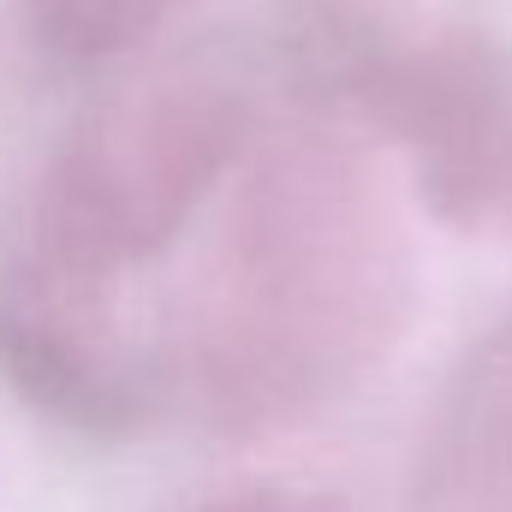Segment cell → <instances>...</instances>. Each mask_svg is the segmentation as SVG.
<instances>
[{
	"label": "cell",
	"mask_w": 512,
	"mask_h": 512,
	"mask_svg": "<svg viewBox=\"0 0 512 512\" xmlns=\"http://www.w3.org/2000/svg\"><path fill=\"white\" fill-rule=\"evenodd\" d=\"M185 512H328V507H316L304 495H286V489H239V495H215V501Z\"/></svg>",
	"instance_id": "5"
},
{
	"label": "cell",
	"mask_w": 512,
	"mask_h": 512,
	"mask_svg": "<svg viewBox=\"0 0 512 512\" xmlns=\"http://www.w3.org/2000/svg\"><path fill=\"white\" fill-rule=\"evenodd\" d=\"M411 251L382 173L334 131L262 126L155 310V429L221 441L328 411L405 322Z\"/></svg>",
	"instance_id": "1"
},
{
	"label": "cell",
	"mask_w": 512,
	"mask_h": 512,
	"mask_svg": "<svg viewBox=\"0 0 512 512\" xmlns=\"http://www.w3.org/2000/svg\"><path fill=\"white\" fill-rule=\"evenodd\" d=\"M328 36L346 96L417 161L429 197L465 227L512 233V60L477 30L429 12H352Z\"/></svg>",
	"instance_id": "3"
},
{
	"label": "cell",
	"mask_w": 512,
	"mask_h": 512,
	"mask_svg": "<svg viewBox=\"0 0 512 512\" xmlns=\"http://www.w3.org/2000/svg\"><path fill=\"white\" fill-rule=\"evenodd\" d=\"M179 6L191 0H18V18L42 54L66 66H90L149 42Z\"/></svg>",
	"instance_id": "4"
},
{
	"label": "cell",
	"mask_w": 512,
	"mask_h": 512,
	"mask_svg": "<svg viewBox=\"0 0 512 512\" xmlns=\"http://www.w3.org/2000/svg\"><path fill=\"white\" fill-rule=\"evenodd\" d=\"M262 131L221 72L114 90L0 221V376L84 435L155 429V310Z\"/></svg>",
	"instance_id": "2"
}]
</instances>
